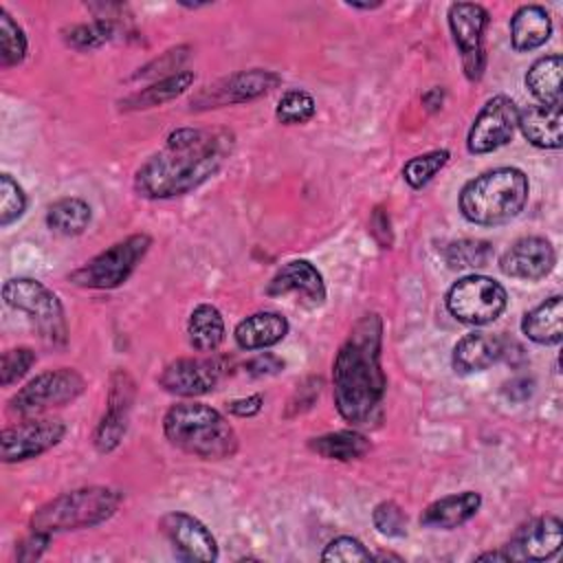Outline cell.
<instances>
[{"label":"cell","mask_w":563,"mask_h":563,"mask_svg":"<svg viewBox=\"0 0 563 563\" xmlns=\"http://www.w3.org/2000/svg\"><path fill=\"white\" fill-rule=\"evenodd\" d=\"M121 31H125L121 20L95 18L88 24H73L70 29H66L64 40H66L68 46H73L77 51H88V48L103 46L106 42L114 40Z\"/></svg>","instance_id":"4dcf8cb0"},{"label":"cell","mask_w":563,"mask_h":563,"mask_svg":"<svg viewBox=\"0 0 563 563\" xmlns=\"http://www.w3.org/2000/svg\"><path fill=\"white\" fill-rule=\"evenodd\" d=\"M319 391H321V378L319 376H310L301 385H297L295 394L288 400L286 418H292V416H299V413L308 411L317 402Z\"/></svg>","instance_id":"60d3db41"},{"label":"cell","mask_w":563,"mask_h":563,"mask_svg":"<svg viewBox=\"0 0 563 563\" xmlns=\"http://www.w3.org/2000/svg\"><path fill=\"white\" fill-rule=\"evenodd\" d=\"M66 433V427L57 418H24L18 424L4 427L0 433V457L7 464L33 460L53 449Z\"/></svg>","instance_id":"7c38bea8"},{"label":"cell","mask_w":563,"mask_h":563,"mask_svg":"<svg viewBox=\"0 0 563 563\" xmlns=\"http://www.w3.org/2000/svg\"><path fill=\"white\" fill-rule=\"evenodd\" d=\"M449 158H451L449 150H431V152L418 154L405 163L402 178L407 180L409 187L422 189L449 163Z\"/></svg>","instance_id":"e575fe53"},{"label":"cell","mask_w":563,"mask_h":563,"mask_svg":"<svg viewBox=\"0 0 563 563\" xmlns=\"http://www.w3.org/2000/svg\"><path fill=\"white\" fill-rule=\"evenodd\" d=\"M488 26V11L475 2H453L449 7V29L462 55L464 75L477 81L484 75V31Z\"/></svg>","instance_id":"8fae6325"},{"label":"cell","mask_w":563,"mask_h":563,"mask_svg":"<svg viewBox=\"0 0 563 563\" xmlns=\"http://www.w3.org/2000/svg\"><path fill=\"white\" fill-rule=\"evenodd\" d=\"M374 528L383 537H405L407 534V515L396 501H380L372 512Z\"/></svg>","instance_id":"74e56055"},{"label":"cell","mask_w":563,"mask_h":563,"mask_svg":"<svg viewBox=\"0 0 563 563\" xmlns=\"http://www.w3.org/2000/svg\"><path fill=\"white\" fill-rule=\"evenodd\" d=\"M552 35V18L541 4H523L510 18V42L519 53L539 48Z\"/></svg>","instance_id":"cb8c5ba5"},{"label":"cell","mask_w":563,"mask_h":563,"mask_svg":"<svg viewBox=\"0 0 563 563\" xmlns=\"http://www.w3.org/2000/svg\"><path fill=\"white\" fill-rule=\"evenodd\" d=\"M26 57V35L11 13L0 7V66H18Z\"/></svg>","instance_id":"d6a6232c"},{"label":"cell","mask_w":563,"mask_h":563,"mask_svg":"<svg viewBox=\"0 0 563 563\" xmlns=\"http://www.w3.org/2000/svg\"><path fill=\"white\" fill-rule=\"evenodd\" d=\"M517 112L519 108L506 95H495L484 103L477 112L468 136L466 147L471 154H488L506 145L517 128Z\"/></svg>","instance_id":"4fadbf2b"},{"label":"cell","mask_w":563,"mask_h":563,"mask_svg":"<svg viewBox=\"0 0 563 563\" xmlns=\"http://www.w3.org/2000/svg\"><path fill=\"white\" fill-rule=\"evenodd\" d=\"M442 99H444V92H442V88H431V90H427L424 95H422V106L429 110V112H435V110H440L442 108Z\"/></svg>","instance_id":"7dc6e473"},{"label":"cell","mask_w":563,"mask_h":563,"mask_svg":"<svg viewBox=\"0 0 563 563\" xmlns=\"http://www.w3.org/2000/svg\"><path fill=\"white\" fill-rule=\"evenodd\" d=\"M508 306L506 288L486 275H466L446 292L449 312L468 325L493 323Z\"/></svg>","instance_id":"9c48e42d"},{"label":"cell","mask_w":563,"mask_h":563,"mask_svg":"<svg viewBox=\"0 0 563 563\" xmlns=\"http://www.w3.org/2000/svg\"><path fill=\"white\" fill-rule=\"evenodd\" d=\"M383 319L363 314L350 330L332 363L336 411L352 427H376L383 418L387 376L380 365Z\"/></svg>","instance_id":"7a4b0ae2"},{"label":"cell","mask_w":563,"mask_h":563,"mask_svg":"<svg viewBox=\"0 0 563 563\" xmlns=\"http://www.w3.org/2000/svg\"><path fill=\"white\" fill-rule=\"evenodd\" d=\"M163 431L169 444L200 457L227 460L238 451V433L229 420L202 402H178L167 409Z\"/></svg>","instance_id":"3957f363"},{"label":"cell","mask_w":563,"mask_h":563,"mask_svg":"<svg viewBox=\"0 0 563 563\" xmlns=\"http://www.w3.org/2000/svg\"><path fill=\"white\" fill-rule=\"evenodd\" d=\"M222 365L213 358H176L167 363L158 376V385L176 396H202L216 389Z\"/></svg>","instance_id":"ac0fdd59"},{"label":"cell","mask_w":563,"mask_h":563,"mask_svg":"<svg viewBox=\"0 0 563 563\" xmlns=\"http://www.w3.org/2000/svg\"><path fill=\"white\" fill-rule=\"evenodd\" d=\"M26 209V194L11 174L0 176V227H9L22 218Z\"/></svg>","instance_id":"d590c367"},{"label":"cell","mask_w":563,"mask_h":563,"mask_svg":"<svg viewBox=\"0 0 563 563\" xmlns=\"http://www.w3.org/2000/svg\"><path fill=\"white\" fill-rule=\"evenodd\" d=\"M477 561H510V559H508V554L504 552V548H499V550H493V552H484V554H479V556H477Z\"/></svg>","instance_id":"c3c4849f"},{"label":"cell","mask_w":563,"mask_h":563,"mask_svg":"<svg viewBox=\"0 0 563 563\" xmlns=\"http://www.w3.org/2000/svg\"><path fill=\"white\" fill-rule=\"evenodd\" d=\"M528 194L530 183L521 169L495 167L462 187L460 211L473 224H504L519 216L528 202Z\"/></svg>","instance_id":"277c9868"},{"label":"cell","mask_w":563,"mask_h":563,"mask_svg":"<svg viewBox=\"0 0 563 563\" xmlns=\"http://www.w3.org/2000/svg\"><path fill=\"white\" fill-rule=\"evenodd\" d=\"M288 334V321L279 312L262 310L244 317L235 325V343L242 350H264L279 343Z\"/></svg>","instance_id":"603a6c76"},{"label":"cell","mask_w":563,"mask_h":563,"mask_svg":"<svg viewBox=\"0 0 563 563\" xmlns=\"http://www.w3.org/2000/svg\"><path fill=\"white\" fill-rule=\"evenodd\" d=\"M35 361H37V356L31 347H11V350L2 352L0 385L9 387V385L18 383L35 365Z\"/></svg>","instance_id":"8d00e7d4"},{"label":"cell","mask_w":563,"mask_h":563,"mask_svg":"<svg viewBox=\"0 0 563 563\" xmlns=\"http://www.w3.org/2000/svg\"><path fill=\"white\" fill-rule=\"evenodd\" d=\"M90 218H92V211H90L88 202L81 198H75V196L55 200L46 211L48 229L53 233H59L66 238L84 233L90 224Z\"/></svg>","instance_id":"f546056e"},{"label":"cell","mask_w":563,"mask_h":563,"mask_svg":"<svg viewBox=\"0 0 563 563\" xmlns=\"http://www.w3.org/2000/svg\"><path fill=\"white\" fill-rule=\"evenodd\" d=\"M51 537H53V534L31 530V534L24 537V539L15 545V559H18V561H24V563L40 559V556L44 554V550L48 548Z\"/></svg>","instance_id":"b9f144b4"},{"label":"cell","mask_w":563,"mask_h":563,"mask_svg":"<svg viewBox=\"0 0 563 563\" xmlns=\"http://www.w3.org/2000/svg\"><path fill=\"white\" fill-rule=\"evenodd\" d=\"M517 128L521 134L541 150L561 147V103L559 106H526L517 112Z\"/></svg>","instance_id":"7402d4cb"},{"label":"cell","mask_w":563,"mask_h":563,"mask_svg":"<svg viewBox=\"0 0 563 563\" xmlns=\"http://www.w3.org/2000/svg\"><path fill=\"white\" fill-rule=\"evenodd\" d=\"M523 334L539 345H556L563 339V297L552 295L521 319Z\"/></svg>","instance_id":"d4e9b609"},{"label":"cell","mask_w":563,"mask_h":563,"mask_svg":"<svg viewBox=\"0 0 563 563\" xmlns=\"http://www.w3.org/2000/svg\"><path fill=\"white\" fill-rule=\"evenodd\" d=\"M444 260L451 268H482L493 260V246L486 240H455L446 244Z\"/></svg>","instance_id":"1f68e13d"},{"label":"cell","mask_w":563,"mask_h":563,"mask_svg":"<svg viewBox=\"0 0 563 563\" xmlns=\"http://www.w3.org/2000/svg\"><path fill=\"white\" fill-rule=\"evenodd\" d=\"M347 7H352V9H365V11H369V9H378V7H380V2H363V4H358V2H347Z\"/></svg>","instance_id":"681fc988"},{"label":"cell","mask_w":563,"mask_h":563,"mask_svg":"<svg viewBox=\"0 0 563 563\" xmlns=\"http://www.w3.org/2000/svg\"><path fill=\"white\" fill-rule=\"evenodd\" d=\"M321 561H374V554L356 537H336L321 552Z\"/></svg>","instance_id":"ab89813d"},{"label":"cell","mask_w":563,"mask_h":563,"mask_svg":"<svg viewBox=\"0 0 563 563\" xmlns=\"http://www.w3.org/2000/svg\"><path fill=\"white\" fill-rule=\"evenodd\" d=\"M123 495L110 486H84L62 493L42 504L29 519L31 530L55 534L95 528L108 521L121 506Z\"/></svg>","instance_id":"5b68a950"},{"label":"cell","mask_w":563,"mask_h":563,"mask_svg":"<svg viewBox=\"0 0 563 563\" xmlns=\"http://www.w3.org/2000/svg\"><path fill=\"white\" fill-rule=\"evenodd\" d=\"M244 369H246L249 376H255V378H260V376H271V374H277V372L284 369V361H282L277 354L266 352V354H257L255 358H251V361L244 365Z\"/></svg>","instance_id":"7bdbcfd3"},{"label":"cell","mask_w":563,"mask_h":563,"mask_svg":"<svg viewBox=\"0 0 563 563\" xmlns=\"http://www.w3.org/2000/svg\"><path fill=\"white\" fill-rule=\"evenodd\" d=\"M561 519L545 515L537 517L510 537L504 548L510 561H548L561 550Z\"/></svg>","instance_id":"e0dca14e"},{"label":"cell","mask_w":563,"mask_h":563,"mask_svg":"<svg viewBox=\"0 0 563 563\" xmlns=\"http://www.w3.org/2000/svg\"><path fill=\"white\" fill-rule=\"evenodd\" d=\"M556 264V253L550 240L541 235H526L510 244L499 257V268L504 275L526 282L543 279L552 273Z\"/></svg>","instance_id":"2e32d148"},{"label":"cell","mask_w":563,"mask_h":563,"mask_svg":"<svg viewBox=\"0 0 563 563\" xmlns=\"http://www.w3.org/2000/svg\"><path fill=\"white\" fill-rule=\"evenodd\" d=\"M308 446L317 455H321L325 460H336V462L361 460L372 449L367 435H363L356 429H343V431H332V433L317 435L308 442Z\"/></svg>","instance_id":"484cf974"},{"label":"cell","mask_w":563,"mask_h":563,"mask_svg":"<svg viewBox=\"0 0 563 563\" xmlns=\"http://www.w3.org/2000/svg\"><path fill=\"white\" fill-rule=\"evenodd\" d=\"M532 391H534V383L530 380V378H515V380H510V383H506V387H504V394H506V398H510V400H517V402H521V400H528L530 396H532Z\"/></svg>","instance_id":"f6af8a7d"},{"label":"cell","mask_w":563,"mask_h":563,"mask_svg":"<svg viewBox=\"0 0 563 563\" xmlns=\"http://www.w3.org/2000/svg\"><path fill=\"white\" fill-rule=\"evenodd\" d=\"M482 506V495L475 490H464V493H453L446 497H440L431 501L422 515L420 523L429 530H453L468 519L477 515Z\"/></svg>","instance_id":"44dd1931"},{"label":"cell","mask_w":563,"mask_h":563,"mask_svg":"<svg viewBox=\"0 0 563 563\" xmlns=\"http://www.w3.org/2000/svg\"><path fill=\"white\" fill-rule=\"evenodd\" d=\"M288 292H299L301 297L310 299L312 303H323L325 301V284L321 273L317 271L314 264L308 260H292L284 264L273 279L266 286V295L279 297Z\"/></svg>","instance_id":"d6986e66"},{"label":"cell","mask_w":563,"mask_h":563,"mask_svg":"<svg viewBox=\"0 0 563 563\" xmlns=\"http://www.w3.org/2000/svg\"><path fill=\"white\" fill-rule=\"evenodd\" d=\"M561 55H545L530 66L526 75V86L543 106L561 103Z\"/></svg>","instance_id":"f1b7e54d"},{"label":"cell","mask_w":563,"mask_h":563,"mask_svg":"<svg viewBox=\"0 0 563 563\" xmlns=\"http://www.w3.org/2000/svg\"><path fill=\"white\" fill-rule=\"evenodd\" d=\"M317 112V103H314V97L301 88H295V90H286L282 95V99L277 101V108H275V117L279 123L284 125H299V123H306L314 117Z\"/></svg>","instance_id":"836d02e7"},{"label":"cell","mask_w":563,"mask_h":563,"mask_svg":"<svg viewBox=\"0 0 563 563\" xmlns=\"http://www.w3.org/2000/svg\"><path fill=\"white\" fill-rule=\"evenodd\" d=\"M506 356V341L488 332L464 334L453 347V367L460 374L482 372Z\"/></svg>","instance_id":"ffe728a7"},{"label":"cell","mask_w":563,"mask_h":563,"mask_svg":"<svg viewBox=\"0 0 563 563\" xmlns=\"http://www.w3.org/2000/svg\"><path fill=\"white\" fill-rule=\"evenodd\" d=\"M231 150L229 130L178 128L167 136L165 147L136 169L134 189L150 200L191 194L224 165Z\"/></svg>","instance_id":"6da1fadb"},{"label":"cell","mask_w":563,"mask_h":563,"mask_svg":"<svg viewBox=\"0 0 563 563\" xmlns=\"http://www.w3.org/2000/svg\"><path fill=\"white\" fill-rule=\"evenodd\" d=\"M279 84H282V77L266 68L238 70L233 75H227L205 86L200 92L194 95L189 106L191 110H211V108L244 103V101H253L268 95Z\"/></svg>","instance_id":"30bf717a"},{"label":"cell","mask_w":563,"mask_h":563,"mask_svg":"<svg viewBox=\"0 0 563 563\" xmlns=\"http://www.w3.org/2000/svg\"><path fill=\"white\" fill-rule=\"evenodd\" d=\"M161 532L167 537L172 548L185 561H216L218 559V543L209 528L198 521L196 517L174 510L161 517L158 521Z\"/></svg>","instance_id":"9a60e30c"},{"label":"cell","mask_w":563,"mask_h":563,"mask_svg":"<svg viewBox=\"0 0 563 563\" xmlns=\"http://www.w3.org/2000/svg\"><path fill=\"white\" fill-rule=\"evenodd\" d=\"M187 339L198 352H213L224 341V321L216 306L198 303L187 319Z\"/></svg>","instance_id":"83f0119b"},{"label":"cell","mask_w":563,"mask_h":563,"mask_svg":"<svg viewBox=\"0 0 563 563\" xmlns=\"http://www.w3.org/2000/svg\"><path fill=\"white\" fill-rule=\"evenodd\" d=\"M187 51H189L187 46L165 51L161 57H156L150 64H145L143 68H139V73H134V79H156L158 81V79H165L169 75L180 73L178 66L189 57Z\"/></svg>","instance_id":"f35d334b"},{"label":"cell","mask_w":563,"mask_h":563,"mask_svg":"<svg viewBox=\"0 0 563 563\" xmlns=\"http://www.w3.org/2000/svg\"><path fill=\"white\" fill-rule=\"evenodd\" d=\"M194 81H196V75L191 70H180L176 75L158 79V81L150 84L147 88L125 97L121 101V108L123 110H147L154 106H163V103L180 97L183 92H187Z\"/></svg>","instance_id":"4316f807"},{"label":"cell","mask_w":563,"mask_h":563,"mask_svg":"<svg viewBox=\"0 0 563 563\" xmlns=\"http://www.w3.org/2000/svg\"><path fill=\"white\" fill-rule=\"evenodd\" d=\"M134 400V383L128 372L117 369L110 378V391H108V407L95 429L92 442L99 453L114 451L128 429V418Z\"/></svg>","instance_id":"5bb4252c"},{"label":"cell","mask_w":563,"mask_h":563,"mask_svg":"<svg viewBox=\"0 0 563 563\" xmlns=\"http://www.w3.org/2000/svg\"><path fill=\"white\" fill-rule=\"evenodd\" d=\"M86 389L84 376L73 367L46 369L31 378L9 400V411L20 418H35L79 398Z\"/></svg>","instance_id":"ba28073f"},{"label":"cell","mask_w":563,"mask_h":563,"mask_svg":"<svg viewBox=\"0 0 563 563\" xmlns=\"http://www.w3.org/2000/svg\"><path fill=\"white\" fill-rule=\"evenodd\" d=\"M372 233L376 235V240L383 244V246H389L391 244V231H389V216L383 211V209H376L374 216H372Z\"/></svg>","instance_id":"bcb514c9"},{"label":"cell","mask_w":563,"mask_h":563,"mask_svg":"<svg viewBox=\"0 0 563 563\" xmlns=\"http://www.w3.org/2000/svg\"><path fill=\"white\" fill-rule=\"evenodd\" d=\"M2 297L7 306L29 314L40 330V334L53 343L62 345L66 343V317L59 297L46 288L42 282L31 277H13L7 279L2 286Z\"/></svg>","instance_id":"52a82bcc"},{"label":"cell","mask_w":563,"mask_h":563,"mask_svg":"<svg viewBox=\"0 0 563 563\" xmlns=\"http://www.w3.org/2000/svg\"><path fill=\"white\" fill-rule=\"evenodd\" d=\"M152 246V238L145 233L128 235L125 240L114 242L99 255L90 257L86 264L75 268L68 279L75 286L81 288H95V290H110L128 282V277L134 273L139 262L145 257V253Z\"/></svg>","instance_id":"8992f818"},{"label":"cell","mask_w":563,"mask_h":563,"mask_svg":"<svg viewBox=\"0 0 563 563\" xmlns=\"http://www.w3.org/2000/svg\"><path fill=\"white\" fill-rule=\"evenodd\" d=\"M262 405H264V396H262V394H253V396H246V398L231 400V402H229V411H231L233 416L246 418V416L260 413Z\"/></svg>","instance_id":"ee69618b"}]
</instances>
